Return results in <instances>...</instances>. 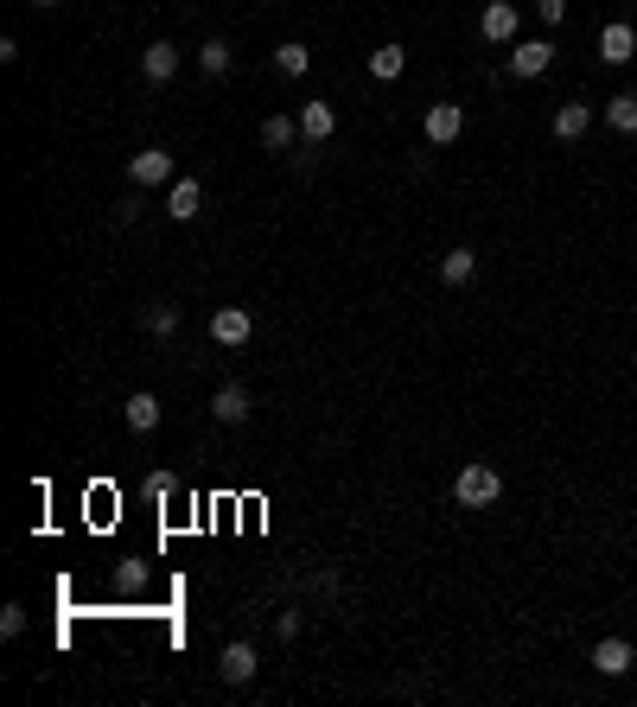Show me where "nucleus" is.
Masks as SVG:
<instances>
[{"instance_id": "obj_19", "label": "nucleus", "mask_w": 637, "mask_h": 707, "mask_svg": "<svg viewBox=\"0 0 637 707\" xmlns=\"http://www.w3.org/2000/svg\"><path fill=\"white\" fill-rule=\"evenodd\" d=\"M294 134H300L294 115H268V122H262V147L268 153H287V147H294Z\"/></svg>"}, {"instance_id": "obj_25", "label": "nucleus", "mask_w": 637, "mask_h": 707, "mask_svg": "<svg viewBox=\"0 0 637 707\" xmlns=\"http://www.w3.org/2000/svg\"><path fill=\"white\" fill-rule=\"evenodd\" d=\"M0 631L20 637V631H26V606H7V612H0Z\"/></svg>"}, {"instance_id": "obj_11", "label": "nucleus", "mask_w": 637, "mask_h": 707, "mask_svg": "<svg viewBox=\"0 0 637 707\" xmlns=\"http://www.w3.org/2000/svg\"><path fill=\"white\" fill-rule=\"evenodd\" d=\"M631 663H637V650L625 644V637H599V644H593V669H599V676H625Z\"/></svg>"}, {"instance_id": "obj_18", "label": "nucleus", "mask_w": 637, "mask_h": 707, "mask_svg": "<svg viewBox=\"0 0 637 707\" xmlns=\"http://www.w3.org/2000/svg\"><path fill=\"white\" fill-rule=\"evenodd\" d=\"M472 274H478V255H472V249H446V255H440V281H446V287H466Z\"/></svg>"}, {"instance_id": "obj_9", "label": "nucleus", "mask_w": 637, "mask_h": 707, "mask_svg": "<svg viewBox=\"0 0 637 707\" xmlns=\"http://www.w3.org/2000/svg\"><path fill=\"white\" fill-rule=\"evenodd\" d=\"M141 77H147V83H172V77H179V45L153 39V45L141 51Z\"/></svg>"}, {"instance_id": "obj_13", "label": "nucleus", "mask_w": 637, "mask_h": 707, "mask_svg": "<svg viewBox=\"0 0 637 707\" xmlns=\"http://www.w3.org/2000/svg\"><path fill=\"white\" fill-rule=\"evenodd\" d=\"M599 58H606V64H631L637 58V32L625 20H612L606 32H599Z\"/></svg>"}, {"instance_id": "obj_6", "label": "nucleus", "mask_w": 637, "mask_h": 707, "mask_svg": "<svg viewBox=\"0 0 637 707\" xmlns=\"http://www.w3.org/2000/svg\"><path fill=\"white\" fill-rule=\"evenodd\" d=\"M516 26H523V13H516L510 0H491V7L478 13V32H485L491 45H516Z\"/></svg>"}, {"instance_id": "obj_22", "label": "nucleus", "mask_w": 637, "mask_h": 707, "mask_svg": "<svg viewBox=\"0 0 637 707\" xmlns=\"http://www.w3.org/2000/svg\"><path fill=\"white\" fill-rule=\"evenodd\" d=\"M147 332H153V338H172V332H179V306H172V300L147 306Z\"/></svg>"}, {"instance_id": "obj_21", "label": "nucleus", "mask_w": 637, "mask_h": 707, "mask_svg": "<svg viewBox=\"0 0 637 707\" xmlns=\"http://www.w3.org/2000/svg\"><path fill=\"white\" fill-rule=\"evenodd\" d=\"M606 122H612L618 134H637V90H625V96L606 102Z\"/></svg>"}, {"instance_id": "obj_10", "label": "nucleus", "mask_w": 637, "mask_h": 707, "mask_svg": "<svg viewBox=\"0 0 637 707\" xmlns=\"http://www.w3.org/2000/svg\"><path fill=\"white\" fill-rule=\"evenodd\" d=\"M332 128H338V109L332 102H300V141H332Z\"/></svg>"}, {"instance_id": "obj_16", "label": "nucleus", "mask_w": 637, "mask_h": 707, "mask_svg": "<svg viewBox=\"0 0 637 707\" xmlns=\"http://www.w3.org/2000/svg\"><path fill=\"white\" fill-rule=\"evenodd\" d=\"M122 415H128V427H134V434H153V427H160V395H128V408H122Z\"/></svg>"}, {"instance_id": "obj_12", "label": "nucleus", "mask_w": 637, "mask_h": 707, "mask_svg": "<svg viewBox=\"0 0 637 707\" xmlns=\"http://www.w3.org/2000/svg\"><path fill=\"white\" fill-rule=\"evenodd\" d=\"M249 408H255V402H249V389H243V383H223V389L211 395V415H217L223 427H236V421H249Z\"/></svg>"}, {"instance_id": "obj_4", "label": "nucleus", "mask_w": 637, "mask_h": 707, "mask_svg": "<svg viewBox=\"0 0 637 707\" xmlns=\"http://www.w3.org/2000/svg\"><path fill=\"white\" fill-rule=\"evenodd\" d=\"M421 128H427V147H453L459 134H466V109H459V102H434Z\"/></svg>"}, {"instance_id": "obj_26", "label": "nucleus", "mask_w": 637, "mask_h": 707, "mask_svg": "<svg viewBox=\"0 0 637 707\" xmlns=\"http://www.w3.org/2000/svg\"><path fill=\"white\" fill-rule=\"evenodd\" d=\"M32 7H58V0H32Z\"/></svg>"}, {"instance_id": "obj_20", "label": "nucleus", "mask_w": 637, "mask_h": 707, "mask_svg": "<svg viewBox=\"0 0 637 707\" xmlns=\"http://www.w3.org/2000/svg\"><path fill=\"white\" fill-rule=\"evenodd\" d=\"M306 64H313V51H306L300 39L274 45V71H281V77H306Z\"/></svg>"}, {"instance_id": "obj_15", "label": "nucleus", "mask_w": 637, "mask_h": 707, "mask_svg": "<svg viewBox=\"0 0 637 707\" xmlns=\"http://www.w3.org/2000/svg\"><path fill=\"white\" fill-rule=\"evenodd\" d=\"M230 64H236V45L230 39H204L198 45V71L204 77H230Z\"/></svg>"}, {"instance_id": "obj_24", "label": "nucleus", "mask_w": 637, "mask_h": 707, "mask_svg": "<svg viewBox=\"0 0 637 707\" xmlns=\"http://www.w3.org/2000/svg\"><path fill=\"white\" fill-rule=\"evenodd\" d=\"M536 13H542V26H561L567 20V0H536Z\"/></svg>"}, {"instance_id": "obj_8", "label": "nucleus", "mask_w": 637, "mask_h": 707, "mask_svg": "<svg viewBox=\"0 0 637 707\" xmlns=\"http://www.w3.org/2000/svg\"><path fill=\"white\" fill-rule=\"evenodd\" d=\"M198 211H204V185H198V179H172V185H166V217L192 223Z\"/></svg>"}, {"instance_id": "obj_14", "label": "nucleus", "mask_w": 637, "mask_h": 707, "mask_svg": "<svg viewBox=\"0 0 637 707\" xmlns=\"http://www.w3.org/2000/svg\"><path fill=\"white\" fill-rule=\"evenodd\" d=\"M593 128V102H561L555 109V141H580Z\"/></svg>"}, {"instance_id": "obj_1", "label": "nucleus", "mask_w": 637, "mask_h": 707, "mask_svg": "<svg viewBox=\"0 0 637 707\" xmlns=\"http://www.w3.org/2000/svg\"><path fill=\"white\" fill-rule=\"evenodd\" d=\"M497 497H504V478H497V465H485V459L459 465V478H453V504H459V510H491Z\"/></svg>"}, {"instance_id": "obj_23", "label": "nucleus", "mask_w": 637, "mask_h": 707, "mask_svg": "<svg viewBox=\"0 0 637 707\" xmlns=\"http://www.w3.org/2000/svg\"><path fill=\"white\" fill-rule=\"evenodd\" d=\"M172 491H179V478H172V472H147V497H153V504H166Z\"/></svg>"}, {"instance_id": "obj_3", "label": "nucleus", "mask_w": 637, "mask_h": 707, "mask_svg": "<svg viewBox=\"0 0 637 707\" xmlns=\"http://www.w3.org/2000/svg\"><path fill=\"white\" fill-rule=\"evenodd\" d=\"M211 338L223 344V351H243V344L255 338V319H249V306H217V313H211Z\"/></svg>"}, {"instance_id": "obj_2", "label": "nucleus", "mask_w": 637, "mask_h": 707, "mask_svg": "<svg viewBox=\"0 0 637 707\" xmlns=\"http://www.w3.org/2000/svg\"><path fill=\"white\" fill-rule=\"evenodd\" d=\"M128 179H134V192H153V185L179 179V166H172L166 147H147V153H134V160H128Z\"/></svg>"}, {"instance_id": "obj_7", "label": "nucleus", "mask_w": 637, "mask_h": 707, "mask_svg": "<svg viewBox=\"0 0 637 707\" xmlns=\"http://www.w3.org/2000/svg\"><path fill=\"white\" fill-rule=\"evenodd\" d=\"M548 64H555V45H548V39H516L510 45V71L516 77H542Z\"/></svg>"}, {"instance_id": "obj_17", "label": "nucleus", "mask_w": 637, "mask_h": 707, "mask_svg": "<svg viewBox=\"0 0 637 707\" xmlns=\"http://www.w3.org/2000/svg\"><path fill=\"white\" fill-rule=\"evenodd\" d=\"M402 71H408V51H402V45H376V51H370V77H376V83H395Z\"/></svg>"}, {"instance_id": "obj_5", "label": "nucleus", "mask_w": 637, "mask_h": 707, "mask_svg": "<svg viewBox=\"0 0 637 707\" xmlns=\"http://www.w3.org/2000/svg\"><path fill=\"white\" fill-rule=\"evenodd\" d=\"M255 669H262V663H255V644H249V637H236V644H223V657H217V676L230 682V688L255 682Z\"/></svg>"}]
</instances>
